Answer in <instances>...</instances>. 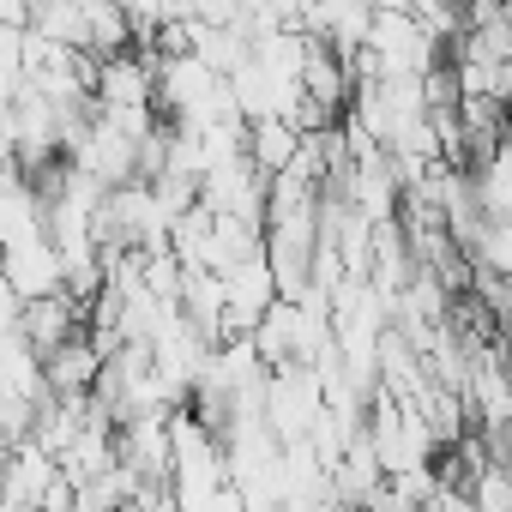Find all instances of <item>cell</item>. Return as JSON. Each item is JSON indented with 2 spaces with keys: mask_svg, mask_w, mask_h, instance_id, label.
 <instances>
[{
  "mask_svg": "<svg viewBox=\"0 0 512 512\" xmlns=\"http://www.w3.org/2000/svg\"><path fill=\"white\" fill-rule=\"evenodd\" d=\"M7 290L19 302H37V296H61L67 290V253L55 247V235H37V241L7 247Z\"/></svg>",
  "mask_w": 512,
  "mask_h": 512,
  "instance_id": "1",
  "label": "cell"
},
{
  "mask_svg": "<svg viewBox=\"0 0 512 512\" xmlns=\"http://www.w3.org/2000/svg\"><path fill=\"white\" fill-rule=\"evenodd\" d=\"M302 139L308 133L290 115H260V121H253V133H247V151H253V163H260L266 175H284L302 157Z\"/></svg>",
  "mask_w": 512,
  "mask_h": 512,
  "instance_id": "2",
  "label": "cell"
}]
</instances>
